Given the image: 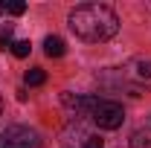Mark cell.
I'll list each match as a JSON object with an SVG mask.
<instances>
[{"label":"cell","instance_id":"6da1fadb","mask_svg":"<svg viewBox=\"0 0 151 148\" xmlns=\"http://www.w3.org/2000/svg\"><path fill=\"white\" fill-rule=\"evenodd\" d=\"M70 29L76 38L87 41V44H102V41H111L119 32V18L111 6L105 3H81L70 12Z\"/></svg>","mask_w":151,"mask_h":148},{"label":"cell","instance_id":"7a4b0ae2","mask_svg":"<svg viewBox=\"0 0 151 148\" xmlns=\"http://www.w3.org/2000/svg\"><path fill=\"white\" fill-rule=\"evenodd\" d=\"M90 119H93L102 131H116L122 122H125V111H122V105H119V102L99 99V102H96V108H93V113H90Z\"/></svg>","mask_w":151,"mask_h":148},{"label":"cell","instance_id":"3957f363","mask_svg":"<svg viewBox=\"0 0 151 148\" xmlns=\"http://www.w3.org/2000/svg\"><path fill=\"white\" fill-rule=\"evenodd\" d=\"M0 148H41V137L26 125H12L0 131Z\"/></svg>","mask_w":151,"mask_h":148},{"label":"cell","instance_id":"277c9868","mask_svg":"<svg viewBox=\"0 0 151 148\" xmlns=\"http://www.w3.org/2000/svg\"><path fill=\"white\" fill-rule=\"evenodd\" d=\"M44 52H47L50 58H61L64 55V41H61L58 35H47L44 38Z\"/></svg>","mask_w":151,"mask_h":148},{"label":"cell","instance_id":"5b68a950","mask_svg":"<svg viewBox=\"0 0 151 148\" xmlns=\"http://www.w3.org/2000/svg\"><path fill=\"white\" fill-rule=\"evenodd\" d=\"M23 81H26L29 87H38V84H44V81H47V73H44V70H38V67H32V70H26Z\"/></svg>","mask_w":151,"mask_h":148},{"label":"cell","instance_id":"8992f818","mask_svg":"<svg viewBox=\"0 0 151 148\" xmlns=\"http://www.w3.org/2000/svg\"><path fill=\"white\" fill-rule=\"evenodd\" d=\"M0 9L18 18V15H23V12H26V3H23V0H3V3H0Z\"/></svg>","mask_w":151,"mask_h":148},{"label":"cell","instance_id":"52a82bcc","mask_svg":"<svg viewBox=\"0 0 151 148\" xmlns=\"http://www.w3.org/2000/svg\"><path fill=\"white\" fill-rule=\"evenodd\" d=\"M29 50H32L29 41H15V44H12V55H15V58H26Z\"/></svg>","mask_w":151,"mask_h":148},{"label":"cell","instance_id":"ba28073f","mask_svg":"<svg viewBox=\"0 0 151 148\" xmlns=\"http://www.w3.org/2000/svg\"><path fill=\"white\" fill-rule=\"evenodd\" d=\"M12 23H6L3 29H0V50H12Z\"/></svg>","mask_w":151,"mask_h":148},{"label":"cell","instance_id":"9c48e42d","mask_svg":"<svg viewBox=\"0 0 151 148\" xmlns=\"http://www.w3.org/2000/svg\"><path fill=\"white\" fill-rule=\"evenodd\" d=\"M137 75L151 78V61H137Z\"/></svg>","mask_w":151,"mask_h":148},{"label":"cell","instance_id":"30bf717a","mask_svg":"<svg viewBox=\"0 0 151 148\" xmlns=\"http://www.w3.org/2000/svg\"><path fill=\"white\" fill-rule=\"evenodd\" d=\"M90 148H102V142H96V145H90Z\"/></svg>","mask_w":151,"mask_h":148},{"label":"cell","instance_id":"8fae6325","mask_svg":"<svg viewBox=\"0 0 151 148\" xmlns=\"http://www.w3.org/2000/svg\"><path fill=\"white\" fill-rule=\"evenodd\" d=\"M0 113H3V99H0Z\"/></svg>","mask_w":151,"mask_h":148}]
</instances>
